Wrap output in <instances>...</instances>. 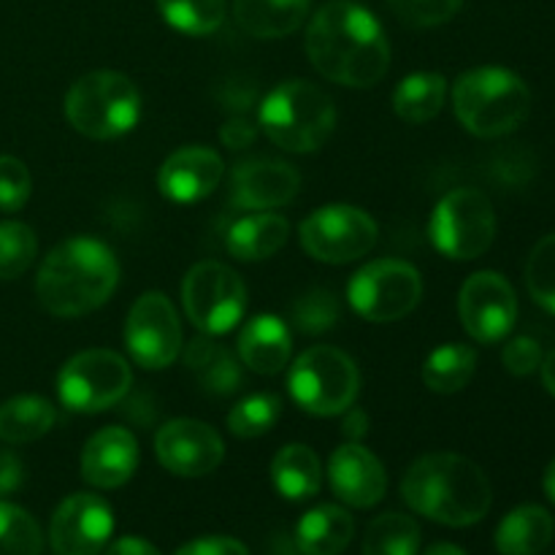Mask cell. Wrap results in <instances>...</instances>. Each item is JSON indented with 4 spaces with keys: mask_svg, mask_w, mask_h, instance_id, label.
Here are the masks:
<instances>
[{
    "mask_svg": "<svg viewBox=\"0 0 555 555\" xmlns=\"http://www.w3.org/2000/svg\"><path fill=\"white\" fill-rule=\"evenodd\" d=\"M307 54L323 79L341 87H374L390 68L383 25L356 0H331L307 27Z\"/></svg>",
    "mask_w": 555,
    "mask_h": 555,
    "instance_id": "cell-1",
    "label": "cell"
},
{
    "mask_svg": "<svg viewBox=\"0 0 555 555\" xmlns=\"http://www.w3.org/2000/svg\"><path fill=\"white\" fill-rule=\"evenodd\" d=\"M119 285V260L98 238L60 242L36 276L38 304L54 318H81L101 309Z\"/></svg>",
    "mask_w": 555,
    "mask_h": 555,
    "instance_id": "cell-2",
    "label": "cell"
},
{
    "mask_svg": "<svg viewBox=\"0 0 555 555\" xmlns=\"http://www.w3.org/2000/svg\"><path fill=\"white\" fill-rule=\"evenodd\" d=\"M401 496L428 520L464 529L480 524L493 502L486 472L459 453H428L410 466Z\"/></svg>",
    "mask_w": 555,
    "mask_h": 555,
    "instance_id": "cell-3",
    "label": "cell"
},
{
    "mask_svg": "<svg viewBox=\"0 0 555 555\" xmlns=\"http://www.w3.org/2000/svg\"><path fill=\"white\" fill-rule=\"evenodd\" d=\"M459 122L477 139H499L526 122L531 90L518 74L499 65H482L461 74L453 85Z\"/></svg>",
    "mask_w": 555,
    "mask_h": 555,
    "instance_id": "cell-4",
    "label": "cell"
},
{
    "mask_svg": "<svg viewBox=\"0 0 555 555\" xmlns=\"http://www.w3.org/2000/svg\"><path fill=\"white\" fill-rule=\"evenodd\" d=\"M258 128L280 150L309 155L334 133L336 106L323 87L307 79H287L258 103Z\"/></svg>",
    "mask_w": 555,
    "mask_h": 555,
    "instance_id": "cell-5",
    "label": "cell"
},
{
    "mask_svg": "<svg viewBox=\"0 0 555 555\" xmlns=\"http://www.w3.org/2000/svg\"><path fill=\"white\" fill-rule=\"evenodd\" d=\"M65 117L76 133L92 141L119 139L141 119V92L117 70H92L65 95Z\"/></svg>",
    "mask_w": 555,
    "mask_h": 555,
    "instance_id": "cell-6",
    "label": "cell"
},
{
    "mask_svg": "<svg viewBox=\"0 0 555 555\" xmlns=\"http://www.w3.org/2000/svg\"><path fill=\"white\" fill-rule=\"evenodd\" d=\"M293 401L314 417L345 415L361 393V372L347 352L318 345L296 358L287 377Z\"/></svg>",
    "mask_w": 555,
    "mask_h": 555,
    "instance_id": "cell-7",
    "label": "cell"
},
{
    "mask_svg": "<svg viewBox=\"0 0 555 555\" xmlns=\"http://www.w3.org/2000/svg\"><path fill=\"white\" fill-rule=\"evenodd\" d=\"M428 238L450 260H475L491 249L496 238V211L480 190H450L431 211Z\"/></svg>",
    "mask_w": 555,
    "mask_h": 555,
    "instance_id": "cell-8",
    "label": "cell"
},
{
    "mask_svg": "<svg viewBox=\"0 0 555 555\" xmlns=\"http://www.w3.org/2000/svg\"><path fill=\"white\" fill-rule=\"evenodd\" d=\"M182 307L201 334H231L247 312V285L231 266L204 260L184 276Z\"/></svg>",
    "mask_w": 555,
    "mask_h": 555,
    "instance_id": "cell-9",
    "label": "cell"
},
{
    "mask_svg": "<svg viewBox=\"0 0 555 555\" xmlns=\"http://www.w3.org/2000/svg\"><path fill=\"white\" fill-rule=\"evenodd\" d=\"M423 298V276L406 260H372L352 274L347 301L369 323H396L406 318Z\"/></svg>",
    "mask_w": 555,
    "mask_h": 555,
    "instance_id": "cell-10",
    "label": "cell"
},
{
    "mask_svg": "<svg viewBox=\"0 0 555 555\" xmlns=\"http://www.w3.org/2000/svg\"><path fill=\"white\" fill-rule=\"evenodd\" d=\"M133 372L119 352L85 350L70 358L57 374L60 404L70 412L95 415L112 410L128 396Z\"/></svg>",
    "mask_w": 555,
    "mask_h": 555,
    "instance_id": "cell-11",
    "label": "cell"
},
{
    "mask_svg": "<svg viewBox=\"0 0 555 555\" xmlns=\"http://www.w3.org/2000/svg\"><path fill=\"white\" fill-rule=\"evenodd\" d=\"M304 253L328 266L352 263L374 249L379 238L377 222L358 206L331 204L312 211L298 228Z\"/></svg>",
    "mask_w": 555,
    "mask_h": 555,
    "instance_id": "cell-12",
    "label": "cell"
},
{
    "mask_svg": "<svg viewBox=\"0 0 555 555\" xmlns=\"http://www.w3.org/2000/svg\"><path fill=\"white\" fill-rule=\"evenodd\" d=\"M125 347L133 363L150 372H160L182 356V323L168 296L150 291L135 298L125 320Z\"/></svg>",
    "mask_w": 555,
    "mask_h": 555,
    "instance_id": "cell-13",
    "label": "cell"
},
{
    "mask_svg": "<svg viewBox=\"0 0 555 555\" xmlns=\"http://www.w3.org/2000/svg\"><path fill=\"white\" fill-rule=\"evenodd\" d=\"M464 331L480 345L507 339L518 320V298L499 271H477L464 282L459 296Z\"/></svg>",
    "mask_w": 555,
    "mask_h": 555,
    "instance_id": "cell-14",
    "label": "cell"
},
{
    "mask_svg": "<svg viewBox=\"0 0 555 555\" xmlns=\"http://www.w3.org/2000/svg\"><path fill=\"white\" fill-rule=\"evenodd\" d=\"M114 531V513L95 493H74L52 515L49 545L54 555H101Z\"/></svg>",
    "mask_w": 555,
    "mask_h": 555,
    "instance_id": "cell-15",
    "label": "cell"
},
{
    "mask_svg": "<svg viewBox=\"0 0 555 555\" xmlns=\"http://www.w3.org/2000/svg\"><path fill=\"white\" fill-rule=\"evenodd\" d=\"M155 455L171 475L206 477L225 459V442L209 423L177 417L157 431Z\"/></svg>",
    "mask_w": 555,
    "mask_h": 555,
    "instance_id": "cell-16",
    "label": "cell"
},
{
    "mask_svg": "<svg viewBox=\"0 0 555 555\" xmlns=\"http://www.w3.org/2000/svg\"><path fill=\"white\" fill-rule=\"evenodd\" d=\"M301 188V177L285 160H244L231 173V204L244 211H269L291 204Z\"/></svg>",
    "mask_w": 555,
    "mask_h": 555,
    "instance_id": "cell-17",
    "label": "cell"
},
{
    "mask_svg": "<svg viewBox=\"0 0 555 555\" xmlns=\"http://www.w3.org/2000/svg\"><path fill=\"white\" fill-rule=\"evenodd\" d=\"M225 163L209 146H182L163 160L157 188L173 204H198L220 188Z\"/></svg>",
    "mask_w": 555,
    "mask_h": 555,
    "instance_id": "cell-18",
    "label": "cell"
},
{
    "mask_svg": "<svg viewBox=\"0 0 555 555\" xmlns=\"http://www.w3.org/2000/svg\"><path fill=\"white\" fill-rule=\"evenodd\" d=\"M328 480L336 499L356 509H369L383 502L388 491V475L377 455L363 444L350 442L334 450L328 464Z\"/></svg>",
    "mask_w": 555,
    "mask_h": 555,
    "instance_id": "cell-19",
    "label": "cell"
},
{
    "mask_svg": "<svg viewBox=\"0 0 555 555\" xmlns=\"http://www.w3.org/2000/svg\"><path fill=\"white\" fill-rule=\"evenodd\" d=\"M135 469H139V442L128 428H101L87 439L81 450V477L101 491L125 486Z\"/></svg>",
    "mask_w": 555,
    "mask_h": 555,
    "instance_id": "cell-20",
    "label": "cell"
},
{
    "mask_svg": "<svg viewBox=\"0 0 555 555\" xmlns=\"http://www.w3.org/2000/svg\"><path fill=\"white\" fill-rule=\"evenodd\" d=\"M293 334L285 320L258 314L238 334V358L260 377H274L291 363Z\"/></svg>",
    "mask_w": 555,
    "mask_h": 555,
    "instance_id": "cell-21",
    "label": "cell"
},
{
    "mask_svg": "<svg viewBox=\"0 0 555 555\" xmlns=\"http://www.w3.org/2000/svg\"><path fill=\"white\" fill-rule=\"evenodd\" d=\"M182 358L188 369L198 374V383L211 396H231L244 385L242 363L215 341V336H195L188 347H182Z\"/></svg>",
    "mask_w": 555,
    "mask_h": 555,
    "instance_id": "cell-22",
    "label": "cell"
},
{
    "mask_svg": "<svg viewBox=\"0 0 555 555\" xmlns=\"http://www.w3.org/2000/svg\"><path fill=\"white\" fill-rule=\"evenodd\" d=\"M291 238V222L282 215H249L228 228L225 247L236 260H266L280 253Z\"/></svg>",
    "mask_w": 555,
    "mask_h": 555,
    "instance_id": "cell-23",
    "label": "cell"
},
{
    "mask_svg": "<svg viewBox=\"0 0 555 555\" xmlns=\"http://www.w3.org/2000/svg\"><path fill=\"white\" fill-rule=\"evenodd\" d=\"M356 534V524L347 509L336 504H320L309 509L296 526V545L304 555H339Z\"/></svg>",
    "mask_w": 555,
    "mask_h": 555,
    "instance_id": "cell-24",
    "label": "cell"
},
{
    "mask_svg": "<svg viewBox=\"0 0 555 555\" xmlns=\"http://www.w3.org/2000/svg\"><path fill=\"white\" fill-rule=\"evenodd\" d=\"M238 27L255 38H285L304 25L309 0H236Z\"/></svg>",
    "mask_w": 555,
    "mask_h": 555,
    "instance_id": "cell-25",
    "label": "cell"
},
{
    "mask_svg": "<svg viewBox=\"0 0 555 555\" xmlns=\"http://www.w3.org/2000/svg\"><path fill=\"white\" fill-rule=\"evenodd\" d=\"M271 482L287 502H307L320 491V482H323L320 455L309 444H285L271 461Z\"/></svg>",
    "mask_w": 555,
    "mask_h": 555,
    "instance_id": "cell-26",
    "label": "cell"
},
{
    "mask_svg": "<svg viewBox=\"0 0 555 555\" xmlns=\"http://www.w3.org/2000/svg\"><path fill=\"white\" fill-rule=\"evenodd\" d=\"M555 534V520L545 507L524 504L513 509L496 529V551L502 555H540Z\"/></svg>",
    "mask_w": 555,
    "mask_h": 555,
    "instance_id": "cell-27",
    "label": "cell"
},
{
    "mask_svg": "<svg viewBox=\"0 0 555 555\" xmlns=\"http://www.w3.org/2000/svg\"><path fill=\"white\" fill-rule=\"evenodd\" d=\"M448 101V79L437 70H417L399 81L393 92V112L410 125H423L437 117Z\"/></svg>",
    "mask_w": 555,
    "mask_h": 555,
    "instance_id": "cell-28",
    "label": "cell"
},
{
    "mask_svg": "<svg viewBox=\"0 0 555 555\" xmlns=\"http://www.w3.org/2000/svg\"><path fill=\"white\" fill-rule=\"evenodd\" d=\"M57 421L52 401L41 396H16L0 404V439L9 444H27L47 437Z\"/></svg>",
    "mask_w": 555,
    "mask_h": 555,
    "instance_id": "cell-29",
    "label": "cell"
},
{
    "mask_svg": "<svg viewBox=\"0 0 555 555\" xmlns=\"http://www.w3.org/2000/svg\"><path fill=\"white\" fill-rule=\"evenodd\" d=\"M477 369V356L466 345H442L423 363V383L434 393H459L472 383Z\"/></svg>",
    "mask_w": 555,
    "mask_h": 555,
    "instance_id": "cell-30",
    "label": "cell"
},
{
    "mask_svg": "<svg viewBox=\"0 0 555 555\" xmlns=\"http://www.w3.org/2000/svg\"><path fill=\"white\" fill-rule=\"evenodd\" d=\"M421 553V526L401 513H385L372 520L363 537L361 555H417Z\"/></svg>",
    "mask_w": 555,
    "mask_h": 555,
    "instance_id": "cell-31",
    "label": "cell"
},
{
    "mask_svg": "<svg viewBox=\"0 0 555 555\" xmlns=\"http://www.w3.org/2000/svg\"><path fill=\"white\" fill-rule=\"evenodd\" d=\"M160 16L184 36H209L225 22V0H155Z\"/></svg>",
    "mask_w": 555,
    "mask_h": 555,
    "instance_id": "cell-32",
    "label": "cell"
},
{
    "mask_svg": "<svg viewBox=\"0 0 555 555\" xmlns=\"http://www.w3.org/2000/svg\"><path fill=\"white\" fill-rule=\"evenodd\" d=\"M282 415V401L274 393H255L228 412V431L238 439L263 437Z\"/></svg>",
    "mask_w": 555,
    "mask_h": 555,
    "instance_id": "cell-33",
    "label": "cell"
},
{
    "mask_svg": "<svg viewBox=\"0 0 555 555\" xmlns=\"http://www.w3.org/2000/svg\"><path fill=\"white\" fill-rule=\"evenodd\" d=\"M43 534L27 509L0 502V555H41Z\"/></svg>",
    "mask_w": 555,
    "mask_h": 555,
    "instance_id": "cell-34",
    "label": "cell"
},
{
    "mask_svg": "<svg viewBox=\"0 0 555 555\" xmlns=\"http://www.w3.org/2000/svg\"><path fill=\"white\" fill-rule=\"evenodd\" d=\"M38 238L30 225L16 220L0 222V280H16L33 266Z\"/></svg>",
    "mask_w": 555,
    "mask_h": 555,
    "instance_id": "cell-35",
    "label": "cell"
},
{
    "mask_svg": "<svg viewBox=\"0 0 555 555\" xmlns=\"http://www.w3.org/2000/svg\"><path fill=\"white\" fill-rule=\"evenodd\" d=\"M293 328H298L307 336H320L339 323V301L328 287H312L296 298L291 309Z\"/></svg>",
    "mask_w": 555,
    "mask_h": 555,
    "instance_id": "cell-36",
    "label": "cell"
},
{
    "mask_svg": "<svg viewBox=\"0 0 555 555\" xmlns=\"http://www.w3.org/2000/svg\"><path fill=\"white\" fill-rule=\"evenodd\" d=\"M526 285H529L531 298L545 312L555 314V233H547L531 249L529 263H526Z\"/></svg>",
    "mask_w": 555,
    "mask_h": 555,
    "instance_id": "cell-37",
    "label": "cell"
},
{
    "mask_svg": "<svg viewBox=\"0 0 555 555\" xmlns=\"http://www.w3.org/2000/svg\"><path fill=\"white\" fill-rule=\"evenodd\" d=\"M401 22L412 27H437L453 20L464 0H388Z\"/></svg>",
    "mask_w": 555,
    "mask_h": 555,
    "instance_id": "cell-38",
    "label": "cell"
},
{
    "mask_svg": "<svg viewBox=\"0 0 555 555\" xmlns=\"http://www.w3.org/2000/svg\"><path fill=\"white\" fill-rule=\"evenodd\" d=\"M33 190L30 171L22 160L0 155V211H20Z\"/></svg>",
    "mask_w": 555,
    "mask_h": 555,
    "instance_id": "cell-39",
    "label": "cell"
},
{
    "mask_svg": "<svg viewBox=\"0 0 555 555\" xmlns=\"http://www.w3.org/2000/svg\"><path fill=\"white\" fill-rule=\"evenodd\" d=\"M504 369L515 377H526V374L537 372L542 363V347L537 345L531 336H515V339L507 341L502 352Z\"/></svg>",
    "mask_w": 555,
    "mask_h": 555,
    "instance_id": "cell-40",
    "label": "cell"
},
{
    "mask_svg": "<svg viewBox=\"0 0 555 555\" xmlns=\"http://www.w3.org/2000/svg\"><path fill=\"white\" fill-rule=\"evenodd\" d=\"M217 101H220V106L225 108V112L247 114L249 108H255L260 103L258 85H253V81L244 79V76H231V79L222 81L220 90H217Z\"/></svg>",
    "mask_w": 555,
    "mask_h": 555,
    "instance_id": "cell-41",
    "label": "cell"
},
{
    "mask_svg": "<svg viewBox=\"0 0 555 555\" xmlns=\"http://www.w3.org/2000/svg\"><path fill=\"white\" fill-rule=\"evenodd\" d=\"M173 555H249L247 545L233 537H204V540L188 542Z\"/></svg>",
    "mask_w": 555,
    "mask_h": 555,
    "instance_id": "cell-42",
    "label": "cell"
},
{
    "mask_svg": "<svg viewBox=\"0 0 555 555\" xmlns=\"http://www.w3.org/2000/svg\"><path fill=\"white\" fill-rule=\"evenodd\" d=\"M258 139V125L247 119L244 114H233L225 125L220 128V141L228 150H247Z\"/></svg>",
    "mask_w": 555,
    "mask_h": 555,
    "instance_id": "cell-43",
    "label": "cell"
},
{
    "mask_svg": "<svg viewBox=\"0 0 555 555\" xmlns=\"http://www.w3.org/2000/svg\"><path fill=\"white\" fill-rule=\"evenodd\" d=\"M22 464L11 453H0V496L22 486Z\"/></svg>",
    "mask_w": 555,
    "mask_h": 555,
    "instance_id": "cell-44",
    "label": "cell"
},
{
    "mask_svg": "<svg viewBox=\"0 0 555 555\" xmlns=\"http://www.w3.org/2000/svg\"><path fill=\"white\" fill-rule=\"evenodd\" d=\"M106 555H160V551L141 537H122V540L106 545Z\"/></svg>",
    "mask_w": 555,
    "mask_h": 555,
    "instance_id": "cell-45",
    "label": "cell"
},
{
    "mask_svg": "<svg viewBox=\"0 0 555 555\" xmlns=\"http://www.w3.org/2000/svg\"><path fill=\"white\" fill-rule=\"evenodd\" d=\"M366 426H369V421H366V415H363L361 410H352V406H350V410L345 412V434L352 439V442L363 439V434H366Z\"/></svg>",
    "mask_w": 555,
    "mask_h": 555,
    "instance_id": "cell-46",
    "label": "cell"
},
{
    "mask_svg": "<svg viewBox=\"0 0 555 555\" xmlns=\"http://www.w3.org/2000/svg\"><path fill=\"white\" fill-rule=\"evenodd\" d=\"M542 385L547 388V393L555 396V350L547 352V358H542Z\"/></svg>",
    "mask_w": 555,
    "mask_h": 555,
    "instance_id": "cell-47",
    "label": "cell"
},
{
    "mask_svg": "<svg viewBox=\"0 0 555 555\" xmlns=\"http://www.w3.org/2000/svg\"><path fill=\"white\" fill-rule=\"evenodd\" d=\"M542 486H545V493L547 499L555 504V459L551 461V466L545 469V480H542Z\"/></svg>",
    "mask_w": 555,
    "mask_h": 555,
    "instance_id": "cell-48",
    "label": "cell"
},
{
    "mask_svg": "<svg viewBox=\"0 0 555 555\" xmlns=\"http://www.w3.org/2000/svg\"><path fill=\"white\" fill-rule=\"evenodd\" d=\"M426 555H466V553L461 551V547L448 545V542H439V545H431V547H428Z\"/></svg>",
    "mask_w": 555,
    "mask_h": 555,
    "instance_id": "cell-49",
    "label": "cell"
}]
</instances>
